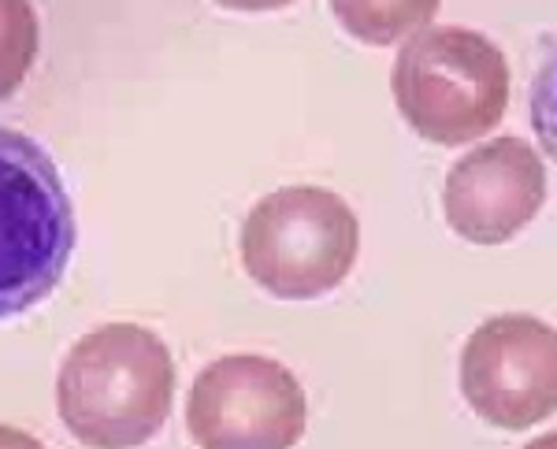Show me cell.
I'll return each instance as SVG.
<instances>
[{
  "mask_svg": "<svg viewBox=\"0 0 557 449\" xmlns=\"http://www.w3.org/2000/svg\"><path fill=\"white\" fill-rule=\"evenodd\" d=\"M38 57V15L30 0H0V101L12 97Z\"/></svg>",
  "mask_w": 557,
  "mask_h": 449,
  "instance_id": "9",
  "label": "cell"
},
{
  "mask_svg": "<svg viewBox=\"0 0 557 449\" xmlns=\"http://www.w3.org/2000/svg\"><path fill=\"white\" fill-rule=\"evenodd\" d=\"M361 249V223L338 194L286 186L253 204L242 227L249 278L283 301H312L346 283Z\"/></svg>",
  "mask_w": 557,
  "mask_h": 449,
  "instance_id": "4",
  "label": "cell"
},
{
  "mask_svg": "<svg viewBox=\"0 0 557 449\" xmlns=\"http://www.w3.org/2000/svg\"><path fill=\"white\" fill-rule=\"evenodd\" d=\"M461 394L487 424L528 431L557 401V338L535 316H494L461 349Z\"/></svg>",
  "mask_w": 557,
  "mask_h": 449,
  "instance_id": "6",
  "label": "cell"
},
{
  "mask_svg": "<svg viewBox=\"0 0 557 449\" xmlns=\"http://www.w3.org/2000/svg\"><path fill=\"white\" fill-rule=\"evenodd\" d=\"M175 398V361L138 323H104L71 346L57 379L60 420L78 442L141 446L164 427Z\"/></svg>",
  "mask_w": 557,
  "mask_h": 449,
  "instance_id": "1",
  "label": "cell"
},
{
  "mask_svg": "<svg viewBox=\"0 0 557 449\" xmlns=\"http://www.w3.org/2000/svg\"><path fill=\"white\" fill-rule=\"evenodd\" d=\"M546 167L524 138H494L450 167L443 186L446 223L475 246H502L543 209Z\"/></svg>",
  "mask_w": 557,
  "mask_h": 449,
  "instance_id": "7",
  "label": "cell"
},
{
  "mask_svg": "<svg viewBox=\"0 0 557 449\" xmlns=\"http://www.w3.org/2000/svg\"><path fill=\"white\" fill-rule=\"evenodd\" d=\"M391 89L420 138L465 146L506 115L509 64L498 45L469 26H424L401 45Z\"/></svg>",
  "mask_w": 557,
  "mask_h": 449,
  "instance_id": "2",
  "label": "cell"
},
{
  "mask_svg": "<svg viewBox=\"0 0 557 449\" xmlns=\"http://www.w3.org/2000/svg\"><path fill=\"white\" fill-rule=\"evenodd\" d=\"M305 390L272 357L231 353L190 386L186 427L205 449H286L305 435Z\"/></svg>",
  "mask_w": 557,
  "mask_h": 449,
  "instance_id": "5",
  "label": "cell"
},
{
  "mask_svg": "<svg viewBox=\"0 0 557 449\" xmlns=\"http://www.w3.org/2000/svg\"><path fill=\"white\" fill-rule=\"evenodd\" d=\"M443 0H331L335 20L364 45H394L424 30Z\"/></svg>",
  "mask_w": 557,
  "mask_h": 449,
  "instance_id": "8",
  "label": "cell"
},
{
  "mask_svg": "<svg viewBox=\"0 0 557 449\" xmlns=\"http://www.w3.org/2000/svg\"><path fill=\"white\" fill-rule=\"evenodd\" d=\"M75 253V209L60 167L30 134L0 127V320L41 304Z\"/></svg>",
  "mask_w": 557,
  "mask_h": 449,
  "instance_id": "3",
  "label": "cell"
},
{
  "mask_svg": "<svg viewBox=\"0 0 557 449\" xmlns=\"http://www.w3.org/2000/svg\"><path fill=\"white\" fill-rule=\"evenodd\" d=\"M223 8H235V12H275V8H286L294 0H215Z\"/></svg>",
  "mask_w": 557,
  "mask_h": 449,
  "instance_id": "10",
  "label": "cell"
}]
</instances>
